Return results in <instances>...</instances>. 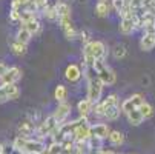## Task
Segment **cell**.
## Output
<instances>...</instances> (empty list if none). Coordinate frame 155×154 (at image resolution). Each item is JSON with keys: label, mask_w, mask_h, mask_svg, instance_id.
Wrapping results in <instances>:
<instances>
[{"label": "cell", "mask_w": 155, "mask_h": 154, "mask_svg": "<svg viewBox=\"0 0 155 154\" xmlns=\"http://www.w3.org/2000/svg\"><path fill=\"white\" fill-rule=\"evenodd\" d=\"M9 48H11L12 54H15V56H25L26 51H28V45H25V43H20V42L15 40V39L9 43Z\"/></svg>", "instance_id": "17"}, {"label": "cell", "mask_w": 155, "mask_h": 154, "mask_svg": "<svg viewBox=\"0 0 155 154\" xmlns=\"http://www.w3.org/2000/svg\"><path fill=\"white\" fill-rule=\"evenodd\" d=\"M144 97L141 94H132L130 97H127L124 102H121V111L124 114L130 113V111H134V109H138L143 103H144Z\"/></svg>", "instance_id": "6"}, {"label": "cell", "mask_w": 155, "mask_h": 154, "mask_svg": "<svg viewBox=\"0 0 155 154\" xmlns=\"http://www.w3.org/2000/svg\"><path fill=\"white\" fill-rule=\"evenodd\" d=\"M140 48L143 51H150L155 48V33H144L140 39Z\"/></svg>", "instance_id": "15"}, {"label": "cell", "mask_w": 155, "mask_h": 154, "mask_svg": "<svg viewBox=\"0 0 155 154\" xmlns=\"http://www.w3.org/2000/svg\"><path fill=\"white\" fill-rule=\"evenodd\" d=\"M78 36H80V40L84 43V45L91 42V33L87 31V29H81V31L78 33Z\"/></svg>", "instance_id": "32"}, {"label": "cell", "mask_w": 155, "mask_h": 154, "mask_svg": "<svg viewBox=\"0 0 155 154\" xmlns=\"http://www.w3.org/2000/svg\"><path fill=\"white\" fill-rule=\"evenodd\" d=\"M31 39H32V34L23 26H21L15 34V40H18L20 43H25V45H28V43L31 42Z\"/></svg>", "instance_id": "21"}, {"label": "cell", "mask_w": 155, "mask_h": 154, "mask_svg": "<svg viewBox=\"0 0 155 154\" xmlns=\"http://www.w3.org/2000/svg\"><path fill=\"white\" fill-rule=\"evenodd\" d=\"M126 117H127V122H129L132 126H138V125H141L143 120H144V117H143V114H141L140 109H134V111L127 113Z\"/></svg>", "instance_id": "16"}, {"label": "cell", "mask_w": 155, "mask_h": 154, "mask_svg": "<svg viewBox=\"0 0 155 154\" xmlns=\"http://www.w3.org/2000/svg\"><path fill=\"white\" fill-rule=\"evenodd\" d=\"M121 105H115V106H109L106 109V113H104V119L107 120H117L121 114Z\"/></svg>", "instance_id": "19"}, {"label": "cell", "mask_w": 155, "mask_h": 154, "mask_svg": "<svg viewBox=\"0 0 155 154\" xmlns=\"http://www.w3.org/2000/svg\"><path fill=\"white\" fill-rule=\"evenodd\" d=\"M17 133H18V136L25 137V139H31V136L34 133H37V123L34 120H31L29 117H26L17 125Z\"/></svg>", "instance_id": "5"}, {"label": "cell", "mask_w": 155, "mask_h": 154, "mask_svg": "<svg viewBox=\"0 0 155 154\" xmlns=\"http://www.w3.org/2000/svg\"><path fill=\"white\" fill-rule=\"evenodd\" d=\"M103 83L100 79H95V80H91V82H87V96L86 99L87 100H91L94 105L98 103L101 100V93H103Z\"/></svg>", "instance_id": "4"}, {"label": "cell", "mask_w": 155, "mask_h": 154, "mask_svg": "<svg viewBox=\"0 0 155 154\" xmlns=\"http://www.w3.org/2000/svg\"><path fill=\"white\" fill-rule=\"evenodd\" d=\"M23 28H26L32 36H35V34H38L40 33V29H41V25H40V22H38V19L37 20H32V22H28V23H23L21 25Z\"/></svg>", "instance_id": "24"}, {"label": "cell", "mask_w": 155, "mask_h": 154, "mask_svg": "<svg viewBox=\"0 0 155 154\" xmlns=\"http://www.w3.org/2000/svg\"><path fill=\"white\" fill-rule=\"evenodd\" d=\"M91 137V125L87 122V119H78L75 129H74V140L75 142H87V139Z\"/></svg>", "instance_id": "3"}, {"label": "cell", "mask_w": 155, "mask_h": 154, "mask_svg": "<svg viewBox=\"0 0 155 154\" xmlns=\"http://www.w3.org/2000/svg\"><path fill=\"white\" fill-rule=\"evenodd\" d=\"M107 140L112 146H121L124 143V134L121 133V131H110Z\"/></svg>", "instance_id": "18"}, {"label": "cell", "mask_w": 155, "mask_h": 154, "mask_svg": "<svg viewBox=\"0 0 155 154\" xmlns=\"http://www.w3.org/2000/svg\"><path fill=\"white\" fill-rule=\"evenodd\" d=\"M46 145L43 140H38V139H28L26 143H25V148H23V152L25 154H43L46 151Z\"/></svg>", "instance_id": "8"}, {"label": "cell", "mask_w": 155, "mask_h": 154, "mask_svg": "<svg viewBox=\"0 0 155 154\" xmlns=\"http://www.w3.org/2000/svg\"><path fill=\"white\" fill-rule=\"evenodd\" d=\"M92 109H94V103L87 99H83L77 103V111L81 119H87V116L92 113Z\"/></svg>", "instance_id": "14"}, {"label": "cell", "mask_w": 155, "mask_h": 154, "mask_svg": "<svg viewBox=\"0 0 155 154\" xmlns=\"http://www.w3.org/2000/svg\"><path fill=\"white\" fill-rule=\"evenodd\" d=\"M66 97H68V90H66L64 85H57L55 86V91H54V99L58 103L66 102Z\"/></svg>", "instance_id": "22"}, {"label": "cell", "mask_w": 155, "mask_h": 154, "mask_svg": "<svg viewBox=\"0 0 155 154\" xmlns=\"http://www.w3.org/2000/svg\"><path fill=\"white\" fill-rule=\"evenodd\" d=\"M81 76H83L81 68L78 67V65H75V63L68 65L66 70H64V77H66V80H69V82H77V80H80Z\"/></svg>", "instance_id": "12"}, {"label": "cell", "mask_w": 155, "mask_h": 154, "mask_svg": "<svg viewBox=\"0 0 155 154\" xmlns=\"http://www.w3.org/2000/svg\"><path fill=\"white\" fill-rule=\"evenodd\" d=\"M94 11H95V14H97L98 17H106V15L109 14V11H110V6H109L106 2H98V3L95 5Z\"/></svg>", "instance_id": "23"}, {"label": "cell", "mask_w": 155, "mask_h": 154, "mask_svg": "<svg viewBox=\"0 0 155 154\" xmlns=\"http://www.w3.org/2000/svg\"><path fill=\"white\" fill-rule=\"evenodd\" d=\"M32 20H37V14L32 12V11H28V9H23L20 12V23H28V22H32Z\"/></svg>", "instance_id": "25"}, {"label": "cell", "mask_w": 155, "mask_h": 154, "mask_svg": "<svg viewBox=\"0 0 155 154\" xmlns=\"http://www.w3.org/2000/svg\"><path fill=\"white\" fill-rule=\"evenodd\" d=\"M20 12H21V11L11 9V11H9V20H11V22H20Z\"/></svg>", "instance_id": "33"}, {"label": "cell", "mask_w": 155, "mask_h": 154, "mask_svg": "<svg viewBox=\"0 0 155 154\" xmlns=\"http://www.w3.org/2000/svg\"><path fill=\"white\" fill-rule=\"evenodd\" d=\"M124 3L126 5H132V0H124Z\"/></svg>", "instance_id": "37"}, {"label": "cell", "mask_w": 155, "mask_h": 154, "mask_svg": "<svg viewBox=\"0 0 155 154\" xmlns=\"http://www.w3.org/2000/svg\"><path fill=\"white\" fill-rule=\"evenodd\" d=\"M57 14H58V19L60 17H71V6L68 3L60 2L57 5Z\"/></svg>", "instance_id": "27"}, {"label": "cell", "mask_w": 155, "mask_h": 154, "mask_svg": "<svg viewBox=\"0 0 155 154\" xmlns=\"http://www.w3.org/2000/svg\"><path fill=\"white\" fill-rule=\"evenodd\" d=\"M83 54L91 56L95 60H104L107 54V48L101 40H91L89 43H86L83 46Z\"/></svg>", "instance_id": "2"}, {"label": "cell", "mask_w": 155, "mask_h": 154, "mask_svg": "<svg viewBox=\"0 0 155 154\" xmlns=\"http://www.w3.org/2000/svg\"><path fill=\"white\" fill-rule=\"evenodd\" d=\"M100 2H104V0H100Z\"/></svg>", "instance_id": "38"}, {"label": "cell", "mask_w": 155, "mask_h": 154, "mask_svg": "<svg viewBox=\"0 0 155 154\" xmlns=\"http://www.w3.org/2000/svg\"><path fill=\"white\" fill-rule=\"evenodd\" d=\"M138 109L141 111V114H143V117H144V119H150V117L153 116V108H152V105H150V103H147V102H144Z\"/></svg>", "instance_id": "29"}, {"label": "cell", "mask_w": 155, "mask_h": 154, "mask_svg": "<svg viewBox=\"0 0 155 154\" xmlns=\"http://www.w3.org/2000/svg\"><path fill=\"white\" fill-rule=\"evenodd\" d=\"M83 76L86 77V80H87V82L98 79V74H97L95 67H83Z\"/></svg>", "instance_id": "26"}, {"label": "cell", "mask_w": 155, "mask_h": 154, "mask_svg": "<svg viewBox=\"0 0 155 154\" xmlns=\"http://www.w3.org/2000/svg\"><path fill=\"white\" fill-rule=\"evenodd\" d=\"M8 70H9V67H6L5 63H0V77H2V76H3V74H5Z\"/></svg>", "instance_id": "34"}, {"label": "cell", "mask_w": 155, "mask_h": 154, "mask_svg": "<svg viewBox=\"0 0 155 154\" xmlns=\"http://www.w3.org/2000/svg\"><path fill=\"white\" fill-rule=\"evenodd\" d=\"M95 70H97V74H98V79L101 80V83L106 86H110L114 85L117 82V76L114 73V70L109 67V65L106 63V60H97L95 62Z\"/></svg>", "instance_id": "1"}, {"label": "cell", "mask_w": 155, "mask_h": 154, "mask_svg": "<svg viewBox=\"0 0 155 154\" xmlns=\"http://www.w3.org/2000/svg\"><path fill=\"white\" fill-rule=\"evenodd\" d=\"M112 56L118 60V59H123L126 56V46L121 45V43H117V45L112 48Z\"/></svg>", "instance_id": "30"}, {"label": "cell", "mask_w": 155, "mask_h": 154, "mask_svg": "<svg viewBox=\"0 0 155 154\" xmlns=\"http://www.w3.org/2000/svg\"><path fill=\"white\" fill-rule=\"evenodd\" d=\"M110 2H112V8H114L118 14H121V11H123L124 6H126L124 0H110Z\"/></svg>", "instance_id": "31"}, {"label": "cell", "mask_w": 155, "mask_h": 154, "mask_svg": "<svg viewBox=\"0 0 155 154\" xmlns=\"http://www.w3.org/2000/svg\"><path fill=\"white\" fill-rule=\"evenodd\" d=\"M3 148H5V143L0 142V154H3Z\"/></svg>", "instance_id": "36"}, {"label": "cell", "mask_w": 155, "mask_h": 154, "mask_svg": "<svg viewBox=\"0 0 155 154\" xmlns=\"http://www.w3.org/2000/svg\"><path fill=\"white\" fill-rule=\"evenodd\" d=\"M101 103L104 105V109H107L109 106H115V105H120V102H118V96H117V94H109L107 97L101 99Z\"/></svg>", "instance_id": "28"}, {"label": "cell", "mask_w": 155, "mask_h": 154, "mask_svg": "<svg viewBox=\"0 0 155 154\" xmlns=\"http://www.w3.org/2000/svg\"><path fill=\"white\" fill-rule=\"evenodd\" d=\"M58 25H60V29H61L63 36L68 40H74L77 37V31H75V28L72 25L71 17H60L58 19Z\"/></svg>", "instance_id": "7"}, {"label": "cell", "mask_w": 155, "mask_h": 154, "mask_svg": "<svg viewBox=\"0 0 155 154\" xmlns=\"http://www.w3.org/2000/svg\"><path fill=\"white\" fill-rule=\"evenodd\" d=\"M110 134V128L109 125L106 123H95V125H91V137H97L100 140H104L107 139Z\"/></svg>", "instance_id": "11"}, {"label": "cell", "mask_w": 155, "mask_h": 154, "mask_svg": "<svg viewBox=\"0 0 155 154\" xmlns=\"http://www.w3.org/2000/svg\"><path fill=\"white\" fill-rule=\"evenodd\" d=\"M71 109H72V105L68 103V102H63V103H58V106L54 109V119L58 122V125H63L64 120L68 119V116L71 114Z\"/></svg>", "instance_id": "9"}, {"label": "cell", "mask_w": 155, "mask_h": 154, "mask_svg": "<svg viewBox=\"0 0 155 154\" xmlns=\"http://www.w3.org/2000/svg\"><path fill=\"white\" fill-rule=\"evenodd\" d=\"M3 91H5L8 100H15L20 96V90H18L17 85H5L3 86Z\"/></svg>", "instance_id": "20"}, {"label": "cell", "mask_w": 155, "mask_h": 154, "mask_svg": "<svg viewBox=\"0 0 155 154\" xmlns=\"http://www.w3.org/2000/svg\"><path fill=\"white\" fill-rule=\"evenodd\" d=\"M98 154H115L112 149H98Z\"/></svg>", "instance_id": "35"}, {"label": "cell", "mask_w": 155, "mask_h": 154, "mask_svg": "<svg viewBox=\"0 0 155 154\" xmlns=\"http://www.w3.org/2000/svg\"><path fill=\"white\" fill-rule=\"evenodd\" d=\"M21 79V71L17 67H11L3 76H2V82L3 86L5 85H17V82Z\"/></svg>", "instance_id": "10"}, {"label": "cell", "mask_w": 155, "mask_h": 154, "mask_svg": "<svg viewBox=\"0 0 155 154\" xmlns=\"http://www.w3.org/2000/svg\"><path fill=\"white\" fill-rule=\"evenodd\" d=\"M137 19V17H135ZM135 19H121L120 20V25H118V31L124 36H129L132 34L135 29H137V22Z\"/></svg>", "instance_id": "13"}]
</instances>
